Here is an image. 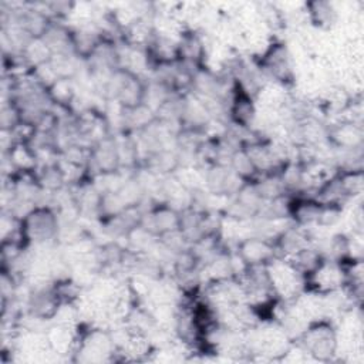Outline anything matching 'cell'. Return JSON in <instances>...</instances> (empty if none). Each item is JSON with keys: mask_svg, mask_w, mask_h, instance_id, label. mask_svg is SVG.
<instances>
[{"mask_svg": "<svg viewBox=\"0 0 364 364\" xmlns=\"http://www.w3.org/2000/svg\"><path fill=\"white\" fill-rule=\"evenodd\" d=\"M260 67H263L264 71H267L272 77H274L279 81L286 82L291 78L289 53L287 48L280 43L272 44L269 50H266L260 60Z\"/></svg>", "mask_w": 364, "mask_h": 364, "instance_id": "4", "label": "cell"}, {"mask_svg": "<svg viewBox=\"0 0 364 364\" xmlns=\"http://www.w3.org/2000/svg\"><path fill=\"white\" fill-rule=\"evenodd\" d=\"M310 9V14L314 18V21L317 24H323V23H328L331 20V6H328L327 3H321V1H316V3H310L309 4Z\"/></svg>", "mask_w": 364, "mask_h": 364, "instance_id": "5", "label": "cell"}, {"mask_svg": "<svg viewBox=\"0 0 364 364\" xmlns=\"http://www.w3.org/2000/svg\"><path fill=\"white\" fill-rule=\"evenodd\" d=\"M237 250L245 266H267L276 255L274 243L263 237H247L239 243Z\"/></svg>", "mask_w": 364, "mask_h": 364, "instance_id": "3", "label": "cell"}, {"mask_svg": "<svg viewBox=\"0 0 364 364\" xmlns=\"http://www.w3.org/2000/svg\"><path fill=\"white\" fill-rule=\"evenodd\" d=\"M307 353L318 360L331 357L336 351V336L333 327L326 321L311 324L301 336Z\"/></svg>", "mask_w": 364, "mask_h": 364, "instance_id": "2", "label": "cell"}, {"mask_svg": "<svg viewBox=\"0 0 364 364\" xmlns=\"http://www.w3.org/2000/svg\"><path fill=\"white\" fill-rule=\"evenodd\" d=\"M58 233L55 213L47 206H34L20 219V235L27 242L43 243Z\"/></svg>", "mask_w": 364, "mask_h": 364, "instance_id": "1", "label": "cell"}]
</instances>
